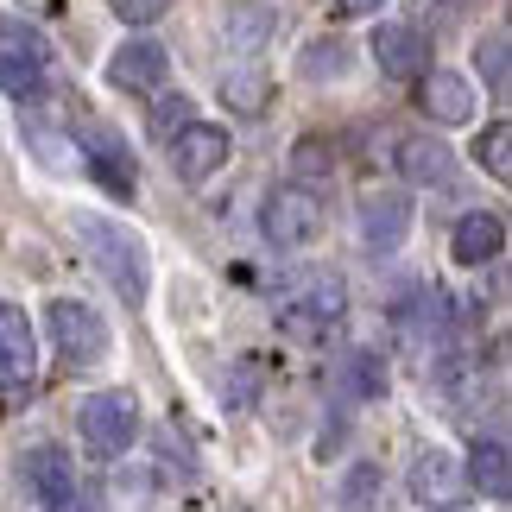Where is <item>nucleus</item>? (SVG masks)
<instances>
[{
	"mask_svg": "<svg viewBox=\"0 0 512 512\" xmlns=\"http://www.w3.org/2000/svg\"><path fill=\"white\" fill-rule=\"evenodd\" d=\"M253 392H260V361H234V380L222 386V399H228L234 411H247Z\"/></svg>",
	"mask_w": 512,
	"mask_h": 512,
	"instance_id": "obj_28",
	"label": "nucleus"
},
{
	"mask_svg": "<svg viewBox=\"0 0 512 512\" xmlns=\"http://www.w3.org/2000/svg\"><path fill=\"white\" fill-rule=\"evenodd\" d=\"M291 171H298V177H291V184H304V190H317V184H323V177H329V171H336V146H329V140H323V133H310V140H298V146H291Z\"/></svg>",
	"mask_w": 512,
	"mask_h": 512,
	"instance_id": "obj_22",
	"label": "nucleus"
},
{
	"mask_svg": "<svg viewBox=\"0 0 512 512\" xmlns=\"http://www.w3.org/2000/svg\"><path fill=\"white\" fill-rule=\"evenodd\" d=\"M411 500H418V506H456V500H468L462 462L449 456V449H424V456L411 462Z\"/></svg>",
	"mask_w": 512,
	"mask_h": 512,
	"instance_id": "obj_17",
	"label": "nucleus"
},
{
	"mask_svg": "<svg viewBox=\"0 0 512 512\" xmlns=\"http://www.w3.org/2000/svg\"><path fill=\"white\" fill-rule=\"evenodd\" d=\"M348 392H354V399H380V392H386V361H380V354H348Z\"/></svg>",
	"mask_w": 512,
	"mask_h": 512,
	"instance_id": "obj_26",
	"label": "nucleus"
},
{
	"mask_svg": "<svg viewBox=\"0 0 512 512\" xmlns=\"http://www.w3.org/2000/svg\"><path fill=\"white\" fill-rule=\"evenodd\" d=\"M462 481H468V494H481V500H506V494H512V456H506V437H475Z\"/></svg>",
	"mask_w": 512,
	"mask_h": 512,
	"instance_id": "obj_18",
	"label": "nucleus"
},
{
	"mask_svg": "<svg viewBox=\"0 0 512 512\" xmlns=\"http://www.w3.org/2000/svg\"><path fill=\"white\" fill-rule=\"evenodd\" d=\"M76 241H83L89 266L102 272L108 291H114L127 310L146 304V291H152V260H146V241H140L127 222H108V215H76Z\"/></svg>",
	"mask_w": 512,
	"mask_h": 512,
	"instance_id": "obj_1",
	"label": "nucleus"
},
{
	"mask_svg": "<svg viewBox=\"0 0 512 512\" xmlns=\"http://www.w3.org/2000/svg\"><path fill=\"white\" fill-rule=\"evenodd\" d=\"M475 70H481V83L494 95H506V83H512V38L500 26L475 38Z\"/></svg>",
	"mask_w": 512,
	"mask_h": 512,
	"instance_id": "obj_21",
	"label": "nucleus"
},
{
	"mask_svg": "<svg viewBox=\"0 0 512 512\" xmlns=\"http://www.w3.org/2000/svg\"><path fill=\"white\" fill-rule=\"evenodd\" d=\"M228 127H215V121H190L184 133L171 140V165H177V177L184 184H203V177H215L228 165Z\"/></svg>",
	"mask_w": 512,
	"mask_h": 512,
	"instance_id": "obj_11",
	"label": "nucleus"
},
{
	"mask_svg": "<svg viewBox=\"0 0 512 512\" xmlns=\"http://www.w3.org/2000/svg\"><path fill=\"white\" fill-rule=\"evenodd\" d=\"M32 380H38L32 323H26V310L0 304V386H7V392H32Z\"/></svg>",
	"mask_w": 512,
	"mask_h": 512,
	"instance_id": "obj_13",
	"label": "nucleus"
},
{
	"mask_svg": "<svg viewBox=\"0 0 512 512\" xmlns=\"http://www.w3.org/2000/svg\"><path fill=\"white\" fill-rule=\"evenodd\" d=\"M367 51H373V64H380V76H392V83H411V76L430 70V38H424L418 26H405V19L373 26Z\"/></svg>",
	"mask_w": 512,
	"mask_h": 512,
	"instance_id": "obj_9",
	"label": "nucleus"
},
{
	"mask_svg": "<svg viewBox=\"0 0 512 512\" xmlns=\"http://www.w3.org/2000/svg\"><path fill=\"white\" fill-rule=\"evenodd\" d=\"M475 159H481L487 177H500V184H506V177H512V121H487Z\"/></svg>",
	"mask_w": 512,
	"mask_h": 512,
	"instance_id": "obj_25",
	"label": "nucleus"
},
{
	"mask_svg": "<svg viewBox=\"0 0 512 512\" xmlns=\"http://www.w3.org/2000/svg\"><path fill=\"white\" fill-rule=\"evenodd\" d=\"M45 83H51V45H45V32H38L32 19L0 13V89L19 95V102H32V95H45Z\"/></svg>",
	"mask_w": 512,
	"mask_h": 512,
	"instance_id": "obj_4",
	"label": "nucleus"
},
{
	"mask_svg": "<svg viewBox=\"0 0 512 512\" xmlns=\"http://www.w3.org/2000/svg\"><path fill=\"white\" fill-rule=\"evenodd\" d=\"M38 512H83V494H76V500H57V506H38Z\"/></svg>",
	"mask_w": 512,
	"mask_h": 512,
	"instance_id": "obj_32",
	"label": "nucleus"
},
{
	"mask_svg": "<svg viewBox=\"0 0 512 512\" xmlns=\"http://www.w3.org/2000/svg\"><path fill=\"white\" fill-rule=\"evenodd\" d=\"M114 13H121L127 26H152V19L171 13V0H114Z\"/></svg>",
	"mask_w": 512,
	"mask_h": 512,
	"instance_id": "obj_30",
	"label": "nucleus"
},
{
	"mask_svg": "<svg viewBox=\"0 0 512 512\" xmlns=\"http://www.w3.org/2000/svg\"><path fill=\"white\" fill-rule=\"evenodd\" d=\"M418 108L430 114L437 127H468L475 121V83L462 70H424V89H418Z\"/></svg>",
	"mask_w": 512,
	"mask_h": 512,
	"instance_id": "obj_15",
	"label": "nucleus"
},
{
	"mask_svg": "<svg viewBox=\"0 0 512 512\" xmlns=\"http://www.w3.org/2000/svg\"><path fill=\"white\" fill-rule=\"evenodd\" d=\"M348 317V285L336 279V272H323V279L304 285V298L279 304V329L291 342H329Z\"/></svg>",
	"mask_w": 512,
	"mask_h": 512,
	"instance_id": "obj_5",
	"label": "nucleus"
},
{
	"mask_svg": "<svg viewBox=\"0 0 512 512\" xmlns=\"http://www.w3.org/2000/svg\"><path fill=\"white\" fill-rule=\"evenodd\" d=\"M70 140H76V159H83V171L102 184L108 196H127L140 190V165H133V146L114 133L108 121H95V114H76L70 121Z\"/></svg>",
	"mask_w": 512,
	"mask_h": 512,
	"instance_id": "obj_2",
	"label": "nucleus"
},
{
	"mask_svg": "<svg viewBox=\"0 0 512 512\" xmlns=\"http://www.w3.org/2000/svg\"><path fill=\"white\" fill-rule=\"evenodd\" d=\"M329 7H336L342 19H367V13H380L386 0H329Z\"/></svg>",
	"mask_w": 512,
	"mask_h": 512,
	"instance_id": "obj_31",
	"label": "nucleus"
},
{
	"mask_svg": "<svg viewBox=\"0 0 512 512\" xmlns=\"http://www.w3.org/2000/svg\"><path fill=\"white\" fill-rule=\"evenodd\" d=\"M392 165H399V177L418 184V190H449L456 184V152H449V140H437V133H405V140L392 146Z\"/></svg>",
	"mask_w": 512,
	"mask_h": 512,
	"instance_id": "obj_10",
	"label": "nucleus"
},
{
	"mask_svg": "<svg viewBox=\"0 0 512 512\" xmlns=\"http://www.w3.org/2000/svg\"><path fill=\"white\" fill-rule=\"evenodd\" d=\"M222 102L234 108V114H266V102H272V70H228L222 76Z\"/></svg>",
	"mask_w": 512,
	"mask_h": 512,
	"instance_id": "obj_20",
	"label": "nucleus"
},
{
	"mask_svg": "<svg viewBox=\"0 0 512 512\" xmlns=\"http://www.w3.org/2000/svg\"><path fill=\"white\" fill-rule=\"evenodd\" d=\"M45 329H51L57 354H64V367H95L108 354V323H102V310L83 304V298H51Z\"/></svg>",
	"mask_w": 512,
	"mask_h": 512,
	"instance_id": "obj_7",
	"label": "nucleus"
},
{
	"mask_svg": "<svg viewBox=\"0 0 512 512\" xmlns=\"http://www.w3.org/2000/svg\"><path fill=\"white\" fill-rule=\"evenodd\" d=\"M380 468L373 462H354L348 475H342V512H380Z\"/></svg>",
	"mask_w": 512,
	"mask_h": 512,
	"instance_id": "obj_24",
	"label": "nucleus"
},
{
	"mask_svg": "<svg viewBox=\"0 0 512 512\" xmlns=\"http://www.w3.org/2000/svg\"><path fill=\"white\" fill-rule=\"evenodd\" d=\"M196 121V108H190V95H159V102H152V133H159V140L171 146L177 133H184Z\"/></svg>",
	"mask_w": 512,
	"mask_h": 512,
	"instance_id": "obj_27",
	"label": "nucleus"
},
{
	"mask_svg": "<svg viewBox=\"0 0 512 512\" xmlns=\"http://www.w3.org/2000/svg\"><path fill=\"white\" fill-rule=\"evenodd\" d=\"M272 26H279V7H272V0H247V7H234L228 13V45L234 51H260L266 38H272Z\"/></svg>",
	"mask_w": 512,
	"mask_h": 512,
	"instance_id": "obj_19",
	"label": "nucleus"
},
{
	"mask_svg": "<svg viewBox=\"0 0 512 512\" xmlns=\"http://www.w3.org/2000/svg\"><path fill=\"white\" fill-rule=\"evenodd\" d=\"M146 494H152V481H146V475H114V487H108L114 512H140V506H146Z\"/></svg>",
	"mask_w": 512,
	"mask_h": 512,
	"instance_id": "obj_29",
	"label": "nucleus"
},
{
	"mask_svg": "<svg viewBox=\"0 0 512 512\" xmlns=\"http://www.w3.org/2000/svg\"><path fill=\"white\" fill-rule=\"evenodd\" d=\"M260 234L279 253L291 247H310L323 234V196L317 190H304V184H279L266 196V209H260Z\"/></svg>",
	"mask_w": 512,
	"mask_h": 512,
	"instance_id": "obj_6",
	"label": "nucleus"
},
{
	"mask_svg": "<svg viewBox=\"0 0 512 512\" xmlns=\"http://www.w3.org/2000/svg\"><path fill=\"white\" fill-rule=\"evenodd\" d=\"M506 247V215L500 209H468L456 228H449V253H456V266H487L500 260Z\"/></svg>",
	"mask_w": 512,
	"mask_h": 512,
	"instance_id": "obj_16",
	"label": "nucleus"
},
{
	"mask_svg": "<svg viewBox=\"0 0 512 512\" xmlns=\"http://www.w3.org/2000/svg\"><path fill=\"white\" fill-rule=\"evenodd\" d=\"M76 430H83V449L102 462H121L133 443H140V405H133V392H89L83 405H76Z\"/></svg>",
	"mask_w": 512,
	"mask_h": 512,
	"instance_id": "obj_3",
	"label": "nucleus"
},
{
	"mask_svg": "<svg viewBox=\"0 0 512 512\" xmlns=\"http://www.w3.org/2000/svg\"><path fill=\"white\" fill-rule=\"evenodd\" d=\"M165 70H171V57H165L159 38H127V45L108 57V83L127 89V95H159Z\"/></svg>",
	"mask_w": 512,
	"mask_h": 512,
	"instance_id": "obj_12",
	"label": "nucleus"
},
{
	"mask_svg": "<svg viewBox=\"0 0 512 512\" xmlns=\"http://www.w3.org/2000/svg\"><path fill=\"white\" fill-rule=\"evenodd\" d=\"M348 45L342 38H317V45H304L298 51V70L310 76V83H336V76H348Z\"/></svg>",
	"mask_w": 512,
	"mask_h": 512,
	"instance_id": "obj_23",
	"label": "nucleus"
},
{
	"mask_svg": "<svg viewBox=\"0 0 512 512\" xmlns=\"http://www.w3.org/2000/svg\"><path fill=\"white\" fill-rule=\"evenodd\" d=\"M354 215H361V247L392 253V247H405V234H411V190L405 184H361Z\"/></svg>",
	"mask_w": 512,
	"mask_h": 512,
	"instance_id": "obj_8",
	"label": "nucleus"
},
{
	"mask_svg": "<svg viewBox=\"0 0 512 512\" xmlns=\"http://www.w3.org/2000/svg\"><path fill=\"white\" fill-rule=\"evenodd\" d=\"M19 481L38 506H57V500H76V462L64 456L57 443H38L19 456Z\"/></svg>",
	"mask_w": 512,
	"mask_h": 512,
	"instance_id": "obj_14",
	"label": "nucleus"
}]
</instances>
